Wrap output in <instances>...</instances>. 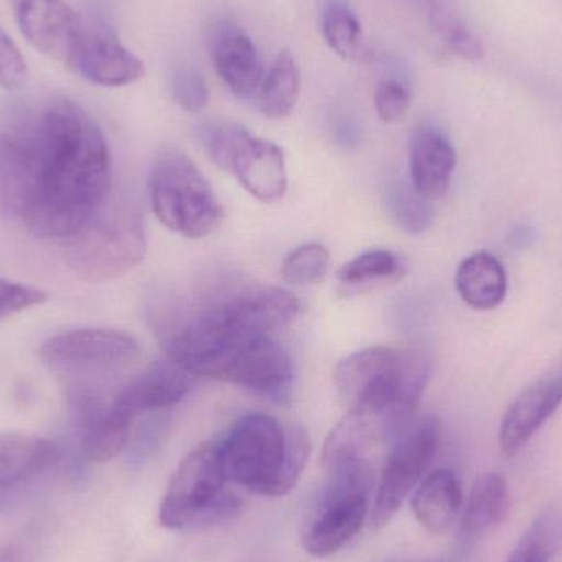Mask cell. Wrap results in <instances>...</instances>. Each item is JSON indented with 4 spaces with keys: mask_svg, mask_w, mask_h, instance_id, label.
Listing matches in <instances>:
<instances>
[{
    "mask_svg": "<svg viewBox=\"0 0 562 562\" xmlns=\"http://www.w3.org/2000/svg\"><path fill=\"white\" fill-rule=\"evenodd\" d=\"M379 426L372 416L349 412V415L333 429L323 449V465L326 472L353 462L370 461V451L375 445Z\"/></svg>",
    "mask_w": 562,
    "mask_h": 562,
    "instance_id": "cell-23",
    "label": "cell"
},
{
    "mask_svg": "<svg viewBox=\"0 0 562 562\" xmlns=\"http://www.w3.org/2000/svg\"><path fill=\"white\" fill-rule=\"evenodd\" d=\"M431 360L423 350L369 347L344 359L334 372L349 412L382 419L385 431L408 423L428 385Z\"/></svg>",
    "mask_w": 562,
    "mask_h": 562,
    "instance_id": "cell-3",
    "label": "cell"
},
{
    "mask_svg": "<svg viewBox=\"0 0 562 562\" xmlns=\"http://www.w3.org/2000/svg\"><path fill=\"white\" fill-rule=\"evenodd\" d=\"M65 243L66 263L88 283L119 279L147 254L144 221L131 207H104L89 226Z\"/></svg>",
    "mask_w": 562,
    "mask_h": 562,
    "instance_id": "cell-8",
    "label": "cell"
},
{
    "mask_svg": "<svg viewBox=\"0 0 562 562\" xmlns=\"http://www.w3.org/2000/svg\"><path fill=\"white\" fill-rule=\"evenodd\" d=\"M405 260L390 250H369L347 262L337 273V279L349 290H370L373 284L402 280L405 276Z\"/></svg>",
    "mask_w": 562,
    "mask_h": 562,
    "instance_id": "cell-26",
    "label": "cell"
},
{
    "mask_svg": "<svg viewBox=\"0 0 562 562\" xmlns=\"http://www.w3.org/2000/svg\"><path fill=\"white\" fill-rule=\"evenodd\" d=\"M243 128L244 125L236 124V122H211L201 131L204 148L213 158L214 164L223 170H227L231 154H233L234 145H236Z\"/></svg>",
    "mask_w": 562,
    "mask_h": 562,
    "instance_id": "cell-31",
    "label": "cell"
},
{
    "mask_svg": "<svg viewBox=\"0 0 562 562\" xmlns=\"http://www.w3.org/2000/svg\"><path fill=\"white\" fill-rule=\"evenodd\" d=\"M550 553L541 533H530L512 554L508 562H537L543 554Z\"/></svg>",
    "mask_w": 562,
    "mask_h": 562,
    "instance_id": "cell-35",
    "label": "cell"
},
{
    "mask_svg": "<svg viewBox=\"0 0 562 562\" xmlns=\"http://www.w3.org/2000/svg\"><path fill=\"white\" fill-rule=\"evenodd\" d=\"M263 203H272L283 196L288 187L286 161L283 150L273 142L256 137L244 127L234 145L227 170Z\"/></svg>",
    "mask_w": 562,
    "mask_h": 562,
    "instance_id": "cell-15",
    "label": "cell"
},
{
    "mask_svg": "<svg viewBox=\"0 0 562 562\" xmlns=\"http://www.w3.org/2000/svg\"><path fill=\"white\" fill-rule=\"evenodd\" d=\"M386 211L408 234H422L431 227L435 220L431 201L426 200L408 181H392L385 191Z\"/></svg>",
    "mask_w": 562,
    "mask_h": 562,
    "instance_id": "cell-27",
    "label": "cell"
},
{
    "mask_svg": "<svg viewBox=\"0 0 562 562\" xmlns=\"http://www.w3.org/2000/svg\"><path fill=\"white\" fill-rule=\"evenodd\" d=\"M40 357L65 389L94 385L91 375L131 366L140 357L134 337L111 329H78L49 337Z\"/></svg>",
    "mask_w": 562,
    "mask_h": 562,
    "instance_id": "cell-9",
    "label": "cell"
},
{
    "mask_svg": "<svg viewBox=\"0 0 562 562\" xmlns=\"http://www.w3.org/2000/svg\"><path fill=\"white\" fill-rule=\"evenodd\" d=\"M29 78L25 58L13 40L0 29V88L7 91L22 88Z\"/></svg>",
    "mask_w": 562,
    "mask_h": 562,
    "instance_id": "cell-34",
    "label": "cell"
},
{
    "mask_svg": "<svg viewBox=\"0 0 562 562\" xmlns=\"http://www.w3.org/2000/svg\"><path fill=\"white\" fill-rule=\"evenodd\" d=\"M321 32L327 46L346 61H372L373 52L362 23L346 0H327L321 13Z\"/></svg>",
    "mask_w": 562,
    "mask_h": 562,
    "instance_id": "cell-24",
    "label": "cell"
},
{
    "mask_svg": "<svg viewBox=\"0 0 562 562\" xmlns=\"http://www.w3.org/2000/svg\"><path fill=\"white\" fill-rule=\"evenodd\" d=\"M210 56L220 78L234 95L250 99L259 94L263 65L259 49L239 23L216 20L210 32Z\"/></svg>",
    "mask_w": 562,
    "mask_h": 562,
    "instance_id": "cell-13",
    "label": "cell"
},
{
    "mask_svg": "<svg viewBox=\"0 0 562 562\" xmlns=\"http://www.w3.org/2000/svg\"><path fill=\"white\" fill-rule=\"evenodd\" d=\"M101 127L76 102L56 99L20 131L0 132V207L38 239L68 240L111 193Z\"/></svg>",
    "mask_w": 562,
    "mask_h": 562,
    "instance_id": "cell-1",
    "label": "cell"
},
{
    "mask_svg": "<svg viewBox=\"0 0 562 562\" xmlns=\"http://www.w3.org/2000/svg\"><path fill=\"white\" fill-rule=\"evenodd\" d=\"M307 512L301 544L311 557L327 558L342 550L369 515L373 471L370 461L340 465Z\"/></svg>",
    "mask_w": 562,
    "mask_h": 562,
    "instance_id": "cell-7",
    "label": "cell"
},
{
    "mask_svg": "<svg viewBox=\"0 0 562 562\" xmlns=\"http://www.w3.org/2000/svg\"><path fill=\"white\" fill-rule=\"evenodd\" d=\"M158 323L168 357L193 375L233 383L272 402L290 398L293 363L270 334L227 329L203 307Z\"/></svg>",
    "mask_w": 562,
    "mask_h": 562,
    "instance_id": "cell-2",
    "label": "cell"
},
{
    "mask_svg": "<svg viewBox=\"0 0 562 562\" xmlns=\"http://www.w3.org/2000/svg\"><path fill=\"white\" fill-rule=\"evenodd\" d=\"M412 94L402 81L385 79L375 91V109L379 117L386 124L400 121L408 112Z\"/></svg>",
    "mask_w": 562,
    "mask_h": 562,
    "instance_id": "cell-33",
    "label": "cell"
},
{
    "mask_svg": "<svg viewBox=\"0 0 562 562\" xmlns=\"http://www.w3.org/2000/svg\"><path fill=\"white\" fill-rule=\"evenodd\" d=\"M69 69L86 81L105 88L134 85L145 75L144 61L138 56L125 48L109 30L88 23Z\"/></svg>",
    "mask_w": 562,
    "mask_h": 562,
    "instance_id": "cell-14",
    "label": "cell"
},
{
    "mask_svg": "<svg viewBox=\"0 0 562 562\" xmlns=\"http://www.w3.org/2000/svg\"><path fill=\"white\" fill-rule=\"evenodd\" d=\"M204 310L227 329L272 336L296 319L300 301L281 288L247 286L206 304Z\"/></svg>",
    "mask_w": 562,
    "mask_h": 562,
    "instance_id": "cell-11",
    "label": "cell"
},
{
    "mask_svg": "<svg viewBox=\"0 0 562 562\" xmlns=\"http://www.w3.org/2000/svg\"><path fill=\"white\" fill-rule=\"evenodd\" d=\"M13 15L33 48L71 68L86 23L65 0H12Z\"/></svg>",
    "mask_w": 562,
    "mask_h": 562,
    "instance_id": "cell-12",
    "label": "cell"
},
{
    "mask_svg": "<svg viewBox=\"0 0 562 562\" xmlns=\"http://www.w3.org/2000/svg\"><path fill=\"white\" fill-rule=\"evenodd\" d=\"M217 445L231 484L263 497L290 494L310 456L303 429L263 413L243 416Z\"/></svg>",
    "mask_w": 562,
    "mask_h": 562,
    "instance_id": "cell-4",
    "label": "cell"
},
{
    "mask_svg": "<svg viewBox=\"0 0 562 562\" xmlns=\"http://www.w3.org/2000/svg\"><path fill=\"white\" fill-rule=\"evenodd\" d=\"M49 294L40 288L0 279V321L9 319L33 306L46 303Z\"/></svg>",
    "mask_w": 562,
    "mask_h": 562,
    "instance_id": "cell-32",
    "label": "cell"
},
{
    "mask_svg": "<svg viewBox=\"0 0 562 562\" xmlns=\"http://www.w3.org/2000/svg\"><path fill=\"white\" fill-rule=\"evenodd\" d=\"M562 403V367L524 390L504 413L498 432L502 452L514 458Z\"/></svg>",
    "mask_w": 562,
    "mask_h": 562,
    "instance_id": "cell-16",
    "label": "cell"
},
{
    "mask_svg": "<svg viewBox=\"0 0 562 562\" xmlns=\"http://www.w3.org/2000/svg\"><path fill=\"white\" fill-rule=\"evenodd\" d=\"M512 495L504 475L488 472L481 475L472 487L464 518L462 535L481 538L510 518Z\"/></svg>",
    "mask_w": 562,
    "mask_h": 562,
    "instance_id": "cell-22",
    "label": "cell"
},
{
    "mask_svg": "<svg viewBox=\"0 0 562 562\" xmlns=\"http://www.w3.org/2000/svg\"><path fill=\"white\" fill-rule=\"evenodd\" d=\"M220 445L204 442L178 465L160 507L161 527L193 530L231 520L243 501L229 488Z\"/></svg>",
    "mask_w": 562,
    "mask_h": 562,
    "instance_id": "cell-5",
    "label": "cell"
},
{
    "mask_svg": "<svg viewBox=\"0 0 562 562\" xmlns=\"http://www.w3.org/2000/svg\"><path fill=\"white\" fill-rule=\"evenodd\" d=\"M456 164L458 157L454 147L441 128L423 124L413 132L409 142V175L413 187L426 200H439L448 193Z\"/></svg>",
    "mask_w": 562,
    "mask_h": 562,
    "instance_id": "cell-18",
    "label": "cell"
},
{
    "mask_svg": "<svg viewBox=\"0 0 562 562\" xmlns=\"http://www.w3.org/2000/svg\"><path fill=\"white\" fill-rule=\"evenodd\" d=\"M441 428L428 418L403 436L386 458L372 507L373 530H382L395 517L405 498L425 479L439 448Z\"/></svg>",
    "mask_w": 562,
    "mask_h": 562,
    "instance_id": "cell-10",
    "label": "cell"
},
{
    "mask_svg": "<svg viewBox=\"0 0 562 562\" xmlns=\"http://www.w3.org/2000/svg\"><path fill=\"white\" fill-rule=\"evenodd\" d=\"M456 290L474 310H495L507 294L504 266L492 254H472L456 272Z\"/></svg>",
    "mask_w": 562,
    "mask_h": 562,
    "instance_id": "cell-21",
    "label": "cell"
},
{
    "mask_svg": "<svg viewBox=\"0 0 562 562\" xmlns=\"http://www.w3.org/2000/svg\"><path fill=\"white\" fill-rule=\"evenodd\" d=\"M171 94L183 111L196 114L210 102V88L200 69L194 66H178L171 78Z\"/></svg>",
    "mask_w": 562,
    "mask_h": 562,
    "instance_id": "cell-29",
    "label": "cell"
},
{
    "mask_svg": "<svg viewBox=\"0 0 562 562\" xmlns=\"http://www.w3.org/2000/svg\"><path fill=\"white\" fill-rule=\"evenodd\" d=\"M48 439L29 432H0V494L30 481L58 461Z\"/></svg>",
    "mask_w": 562,
    "mask_h": 562,
    "instance_id": "cell-19",
    "label": "cell"
},
{
    "mask_svg": "<svg viewBox=\"0 0 562 562\" xmlns=\"http://www.w3.org/2000/svg\"><path fill=\"white\" fill-rule=\"evenodd\" d=\"M301 72L290 49H281L259 89L260 111L269 119H284L296 108Z\"/></svg>",
    "mask_w": 562,
    "mask_h": 562,
    "instance_id": "cell-25",
    "label": "cell"
},
{
    "mask_svg": "<svg viewBox=\"0 0 562 562\" xmlns=\"http://www.w3.org/2000/svg\"><path fill=\"white\" fill-rule=\"evenodd\" d=\"M150 200L157 220L187 239H204L223 221V206L210 181L180 150L164 151L155 161Z\"/></svg>",
    "mask_w": 562,
    "mask_h": 562,
    "instance_id": "cell-6",
    "label": "cell"
},
{
    "mask_svg": "<svg viewBox=\"0 0 562 562\" xmlns=\"http://www.w3.org/2000/svg\"><path fill=\"white\" fill-rule=\"evenodd\" d=\"M330 254L323 244H303L284 259L281 277L296 286L317 283L326 277Z\"/></svg>",
    "mask_w": 562,
    "mask_h": 562,
    "instance_id": "cell-28",
    "label": "cell"
},
{
    "mask_svg": "<svg viewBox=\"0 0 562 562\" xmlns=\"http://www.w3.org/2000/svg\"><path fill=\"white\" fill-rule=\"evenodd\" d=\"M196 375L175 360L154 363L128 382L114 398L115 408L131 418L142 413L158 412L180 403L193 389Z\"/></svg>",
    "mask_w": 562,
    "mask_h": 562,
    "instance_id": "cell-17",
    "label": "cell"
},
{
    "mask_svg": "<svg viewBox=\"0 0 562 562\" xmlns=\"http://www.w3.org/2000/svg\"><path fill=\"white\" fill-rule=\"evenodd\" d=\"M436 25H438L439 35H441L449 53L465 59V61H479V59H482L485 49L481 38L461 20L442 13L436 20Z\"/></svg>",
    "mask_w": 562,
    "mask_h": 562,
    "instance_id": "cell-30",
    "label": "cell"
},
{
    "mask_svg": "<svg viewBox=\"0 0 562 562\" xmlns=\"http://www.w3.org/2000/svg\"><path fill=\"white\" fill-rule=\"evenodd\" d=\"M416 520L429 531L441 535L451 528L462 507L461 482L449 469H438L426 475L412 502Z\"/></svg>",
    "mask_w": 562,
    "mask_h": 562,
    "instance_id": "cell-20",
    "label": "cell"
}]
</instances>
